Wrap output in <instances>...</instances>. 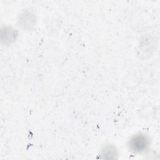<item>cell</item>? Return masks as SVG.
<instances>
[{
	"label": "cell",
	"mask_w": 160,
	"mask_h": 160,
	"mask_svg": "<svg viewBox=\"0 0 160 160\" xmlns=\"http://www.w3.org/2000/svg\"><path fill=\"white\" fill-rule=\"evenodd\" d=\"M114 154H116L115 149L114 148V147L111 146H106L102 151V155H104L106 156L105 158H106V156H108V158H111V156H114Z\"/></svg>",
	"instance_id": "7a4b0ae2"
},
{
	"label": "cell",
	"mask_w": 160,
	"mask_h": 160,
	"mask_svg": "<svg viewBox=\"0 0 160 160\" xmlns=\"http://www.w3.org/2000/svg\"><path fill=\"white\" fill-rule=\"evenodd\" d=\"M149 146V139L144 134H139L133 136L128 142L131 151L134 152H142L148 149Z\"/></svg>",
	"instance_id": "6da1fadb"
}]
</instances>
